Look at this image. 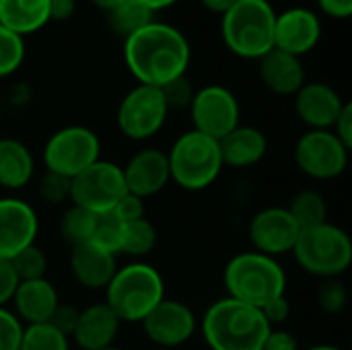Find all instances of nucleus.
Returning a JSON list of instances; mask_svg holds the SVG:
<instances>
[{"mask_svg": "<svg viewBox=\"0 0 352 350\" xmlns=\"http://www.w3.org/2000/svg\"><path fill=\"white\" fill-rule=\"evenodd\" d=\"M192 47L188 37L173 25L153 21L124 39V62L136 85L163 89L188 74Z\"/></svg>", "mask_w": 352, "mask_h": 350, "instance_id": "f257e3e1", "label": "nucleus"}, {"mask_svg": "<svg viewBox=\"0 0 352 350\" xmlns=\"http://www.w3.org/2000/svg\"><path fill=\"white\" fill-rule=\"evenodd\" d=\"M198 330L210 350H260L272 328L258 307L223 297L208 305Z\"/></svg>", "mask_w": 352, "mask_h": 350, "instance_id": "f03ea898", "label": "nucleus"}, {"mask_svg": "<svg viewBox=\"0 0 352 350\" xmlns=\"http://www.w3.org/2000/svg\"><path fill=\"white\" fill-rule=\"evenodd\" d=\"M103 293L122 324H140L167 297L161 272L144 260L118 266Z\"/></svg>", "mask_w": 352, "mask_h": 350, "instance_id": "7ed1b4c3", "label": "nucleus"}, {"mask_svg": "<svg viewBox=\"0 0 352 350\" xmlns=\"http://www.w3.org/2000/svg\"><path fill=\"white\" fill-rule=\"evenodd\" d=\"M227 297L262 309L287 295V272L276 258L248 250L233 256L223 272Z\"/></svg>", "mask_w": 352, "mask_h": 350, "instance_id": "20e7f679", "label": "nucleus"}, {"mask_svg": "<svg viewBox=\"0 0 352 350\" xmlns=\"http://www.w3.org/2000/svg\"><path fill=\"white\" fill-rule=\"evenodd\" d=\"M276 10L270 0H237L221 14V37L231 54L260 60L274 50Z\"/></svg>", "mask_w": 352, "mask_h": 350, "instance_id": "39448f33", "label": "nucleus"}, {"mask_svg": "<svg viewBox=\"0 0 352 350\" xmlns=\"http://www.w3.org/2000/svg\"><path fill=\"white\" fill-rule=\"evenodd\" d=\"M165 153L171 184L186 192H202L210 188L225 169L219 140L196 130L182 132Z\"/></svg>", "mask_w": 352, "mask_h": 350, "instance_id": "423d86ee", "label": "nucleus"}, {"mask_svg": "<svg viewBox=\"0 0 352 350\" xmlns=\"http://www.w3.org/2000/svg\"><path fill=\"white\" fill-rule=\"evenodd\" d=\"M291 256L309 276L320 281L340 278L352 264V239L342 227L326 221L301 229Z\"/></svg>", "mask_w": 352, "mask_h": 350, "instance_id": "0eeeda50", "label": "nucleus"}, {"mask_svg": "<svg viewBox=\"0 0 352 350\" xmlns=\"http://www.w3.org/2000/svg\"><path fill=\"white\" fill-rule=\"evenodd\" d=\"M101 159V138L89 126L72 124L58 128L43 144L41 161L45 171L76 177Z\"/></svg>", "mask_w": 352, "mask_h": 350, "instance_id": "6e6552de", "label": "nucleus"}, {"mask_svg": "<svg viewBox=\"0 0 352 350\" xmlns=\"http://www.w3.org/2000/svg\"><path fill=\"white\" fill-rule=\"evenodd\" d=\"M171 109L159 87L136 85L120 101L116 111V126L122 136L134 142H144L157 136Z\"/></svg>", "mask_w": 352, "mask_h": 350, "instance_id": "1a4fd4ad", "label": "nucleus"}, {"mask_svg": "<svg viewBox=\"0 0 352 350\" xmlns=\"http://www.w3.org/2000/svg\"><path fill=\"white\" fill-rule=\"evenodd\" d=\"M297 169L314 182L338 179L351 161V149L332 130H305L293 149Z\"/></svg>", "mask_w": 352, "mask_h": 350, "instance_id": "9d476101", "label": "nucleus"}, {"mask_svg": "<svg viewBox=\"0 0 352 350\" xmlns=\"http://www.w3.org/2000/svg\"><path fill=\"white\" fill-rule=\"evenodd\" d=\"M126 194V182L122 165L99 159L76 177L70 186V204L80 206L93 215H105L116 208V204Z\"/></svg>", "mask_w": 352, "mask_h": 350, "instance_id": "9b49d317", "label": "nucleus"}, {"mask_svg": "<svg viewBox=\"0 0 352 350\" xmlns=\"http://www.w3.org/2000/svg\"><path fill=\"white\" fill-rule=\"evenodd\" d=\"M188 111L192 118V130L214 140H221L241 124L239 99L223 85H206L194 91Z\"/></svg>", "mask_w": 352, "mask_h": 350, "instance_id": "f8f14e48", "label": "nucleus"}, {"mask_svg": "<svg viewBox=\"0 0 352 350\" xmlns=\"http://www.w3.org/2000/svg\"><path fill=\"white\" fill-rule=\"evenodd\" d=\"M198 324L196 311L188 303L171 297H165L140 322L146 340L159 349H179L188 344L198 332Z\"/></svg>", "mask_w": 352, "mask_h": 350, "instance_id": "ddd939ff", "label": "nucleus"}, {"mask_svg": "<svg viewBox=\"0 0 352 350\" xmlns=\"http://www.w3.org/2000/svg\"><path fill=\"white\" fill-rule=\"evenodd\" d=\"M299 233L301 229L287 206H266L258 210L248 225L252 250L276 260L293 252Z\"/></svg>", "mask_w": 352, "mask_h": 350, "instance_id": "4468645a", "label": "nucleus"}, {"mask_svg": "<svg viewBox=\"0 0 352 350\" xmlns=\"http://www.w3.org/2000/svg\"><path fill=\"white\" fill-rule=\"evenodd\" d=\"M39 217L35 208L16 196L0 198V260H12L25 248L37 243Z\"/></svg>", "mask_w": 352, "mask_h": 350, "instance_id": "2eb2a0df", "label": "nucleus"}, {"mask_svg": "<svg viewBox=\"0 0 352 350\" xmlns=\"http://www.w3.org/2000/svg\"><path fill=\"white\" fill-rule=\"evenodd\" d=\"M322 39V19L316 10L305 6H293L285 12H276L274 23V47L291 56L303 58Z\"/></svg>", "mask_w": 352, "mask_h": 350, "instance_id": "dca6fc26", "label": "nucleus"}, {"mask_svg": "<svg viewBox=\"0 0 352 350\" xmlns=\"http://www.w3.org/2000/svg\"><path fill=\"white\" fill-rule=\"evenodd\" d=\"M122 173L126 182V192L142 200L155 198L171 184L167 153L155 146H144L136 151L126 161V165H122Z\"/></svg>", "mask_w": 352, "mask_h": 350, "instance_id": "f3484780", "label": "nucleus"}, {"mask_svg": "<svg viewBox=\"0 0 352 350\" xmlns=\"http://www.w3.org/2000/svg\"><path fill=\"white\" fill-rule=\"evenodd\" d=\"M346 101L328 83H305L293 97L295 116L307 130H332Z\"/></svg>", "mask_w": 352, "mask_h": 350, "instance_id": "a211bd4d", "label": "nucleus"}, {"mask_svg": "<svg viewBox=\"0 0 352 350\" xmlns=\"http://www.w3.org/2000/svg\"><path fill=\"white\" fill-rule=\"evenodd\" d=\"M60 303L62 301L56 285L45 276L35 281H21L8 307L23 326H35L47 324Z\"/></svg>", "mask_w": 352, "mask_h": 350, "instance_id": "6ab92c4d", "label": "nucleus"}, {"mask_svg": "<svg viewBox=\"0 0 352 350\" xmlns=\"http://www.w3.org/2000/svg\"><path fill=\"white\" fill-rule=\"evenodd\" d=\"M258 76L264 89L276 97H295L307 83L303 60L276 47L258 60Z\"/></svg>", "mask_w": 352, "mask_h": 350, "instance_id": "aec40b11", "label": "nucleus"}, {"mask_svg": "<svg viewBox=\"0 0 352 350\" xmlns=\"http://www.w3.org/2000/svg\"><path fill=\"white\" fill-rule=\"evenodd\" d=\"M122 322L109 309L105 301L91 303L80 309L76 328L70 336V342L80 350H101L113 347L120 334Z\"/></svg>", "mask_w": 352, "mask_h": 350, "instance_id": "412c9836", "label": "nucleus"}, {"mask_svg": "<svg viewBox=\"0 0 352 350\" xmlns=\"http://www.w3.org/2000/svg\"><path fill=\"white\" fill-rule=\"evenodd\" d=\"M68 268L78 287L87 291H105L118 270V256L93 243H85L70 250Z\"/></svg>", "mask_w": 352, "mask_h": 350, "instance_id": "4be33fe9", "label": "nucleus"}, {"mask_svg": "<svg viewBox=\"0 0 352 350\" xmlns=\"http://www.w3.org/2000/svg\"><path fill=\"white\" fill-rule=\"evenodd\" d=\"M219 146L225 167L250 169L268 155V136L256 126L239 124L219 140Z\"/></svg>", "mask_w": 352, "mask_h": 350, "instance_id": "5701e85b", "label": "nucleus"}, {"mask_svg": "<svg viewBox=\"0 0 352 350\" xmlns=\"http://www.w3.org/2000/svg\"><path fill=\"white\" fill-rule=\"evenodd\" d=\"M35 177V157L19 138H0V188L19 192Z\"/></svg>", "mask_w": 352, "mask_h": 350, "instance_id": "b1692460", "label": "nucleus"}, {"mask_svg": "<svg viewBox=\"0 0 352 350\" xmlns=\"http://www.w3.org/2000/svg\"><path fill=\"white\" fill-rule=\"evenodd\" d=\"M50 23V0H0V25L27 37Z\"/></svg>", "mask_w": 352, "mask_h": 350, "instance_id": "393cba45", "label": "nucleus"}, {"mask_svg": "<svg viewBox=\"0 0 352 350\" xmlns=\"http://www.w3.org/2000/svg\"><path fill=\"white\" fill-rule=\"evenodd\" d=\"M107 14V23L109 29L124 41L128 37H132L134 33H138L140 29H144L146 25H151L155 19V10H151L144 2L140 0H126L120 6H116L113 10L105 12Z\"/></svg>", "mask_w": 352, "mask_h": 350, "instance_id": "a878e982", "label": "nucleus"}, {"mask_svg": "<svg viewBox=\"0 0 352 350\" xmlns=\"http://www.w3.org/2000/svg\"><path fill=\"white\" fill-rule=\"evenodd\" d=\"M287 210L291 212V217L295 219L299 229H309V227H316V225L330 221L328 219V215H330L328 200L320 190H314V188L299 190L291 198Z\"/></svg>", "mask_w": 352, "mask_h": 350, "instance_id": "bb28decb", "label": "nucleus"}, {"mask_svg": "<svg viewBox=\"0 0 352 350\" xmlns=\"http://www.w3.org/2000/svg\"><path fill=\"white\" fill-rule=\"evenodd\" d=\"M157 241H159V231L148 217L124 223V237H122L120 256L142 260L157 248Z\"/></svg>", "mask_w": 352, "mask_h": 350, "instance_id": "cd10ccee", "label": "nucleus"}, {"mask_svg": "<svg viewBox=\"0 0 352 350\" xmlns=\"http://www.w3.org/2000/svg\"><path fill=\"white\" fill-rule=\"evenodd\" d=\"M95 221H97V215L85 210L80 206L70 204L62 212L60 223H58V231H60L62 241L70 250L89 243L91 241V235H93V229H95Z\"/></svg>", "mask_w": 352, "mask_h": 350, "instance_id": "c85d7f7f", "label": "nucleus"}, {"mask_svg": "<svg viewBox=\"0 0 352 350\" xmlns=\"http://www.w3.org/2000/svg\"><path fill=\"white\" fill-rule=\"evenodd\" d=\"M70 338L47 322L25 326L19 350H70Z\"/></svg>", "mask_w": 352, "mask_h": 350, "instance_id": "c756f323", "label": "nucleus"}, {"mask_svg": "<svg viewBox=\"0 0 352 350\" xmlns=\"http://www.w3.org/2000/svg\"><path fill=\"white\" fill-rule=\"evenodd\" d=\"M122 237H124V221H120L113 212L97 215L95 229H93L89 243H93L113 256H120Z\"/></svg>", "mask_w": 352, "mask_h": 350, "instance_id": "7c9ffc66", "label": "nucleus"}, {"mask_svg": "<svg viewBox=\"0 0 352 350\" xmlns=\"http://www.w3.org/2000/svg\"><path fill=\"white\" fill-rule=\"evenodd\" d=\"M8 262H10L19 283L21 281H35V278H45L47 276V256H45L43 248H39L37 243L25 248L23 252H19Z\"/></svg>", "mask_w": 352, "mask_h": 350, "instance_id": "2f4dec72", "label": "nucleus"}, {"mask_svg": "<svg viewBox=\"0 0 352 350\" xmlns=\"http://www.w3.org/2000/svg\"><path fill=\"white\" fill-rule=\"evenodd\" d=\"M25 56H27L25 37L0 25V78L14 74L23 66Z\"/></svg>", "mask_w": 352, "mask_h": 350, "instance_id": "473e14b6", "label": "nucleus"}, {"mask_svg": "<svg viewBox=\"0 0 352 350\" xmlns=\"http://www.w3.org/2000/svg\"><path fill=\"white\" fill-rule=\"evenodd\" d=\"M316 303L326 316H340L349 305V289L340 278L320 281L316 289Z\"/></svg>", "mask_w": 352, "mask_h": 350, "instance_id": "72a5a7b5", "label": "nucleus"}, {"mask_svg": "<svg viewBox=\"0 0 352 350\" xmlns=\"http://www.w3.org/2000/svg\"><path fill=\"white\" fill-rule=\"evenodd\" d=\"M70 186H72V179L52 173V171H43V175L39 177V184H37V192L45 204L62 206V204L70 202Z\"/></svg>", "mask_w": 352, "mask_h": 350, "instance_id": "f704fd0d", "label": "nucleus"}, {"mask_svg": "<svg viewBox=\"0 0 352 350\" xmlns=\"http://www.w3.org/2000/svg\"><path fill=\"white\" fill-rule=\"evenodd\" d=\"M23 328L10 307H0V350H19Z\"/></svg>", "mask_w": 352, "mask_h": 350, "instance_id": "c9c22d12", "label": "nucleus"}, {"mask_svg": "<svg viewBox=\"0 0 352 350\" xmlns=\"http://www.w3.org/2000/svg\"><path fill=\"white\" fill-rule=\"evenodd\" d=\"M161 91H163V95L167 99L169 109H188L196 89L192 87V83L188 80V74H186V76H182V78L165 85Z\"/></svg>", "mask_w": 352, "mask_h": 350, "instance_id": "e433bc0d", "label": "nucleus"}, {"mask_svg": "<svg viewBox=\"0 0 352 350\" xmlns=\"http://www.w3.org/2000/svg\"><path fill=\"white\" fill-rule=\"evenodd\" d=\"M120 221L124 223H130V221H136V219H142L146 217V204L142 198L134 196V194H124L122 200L116 204V208L111 210Z\"/></svg>", "mask_w": 352, "mask_h": 350, "instance_id": "4c0bfd02", "label": "nucleus"}, {"mask_svg": "<svg viewBox=\"0 0 352 350\" xmlns=\"http://www.w3.org/2000/svg\"><path fill=\"white\" fill-rule=\"evenodd\" d=\"M260 311L270 328H283V324H287L291 318V301L287 299V295H283L266 303Z\"/></svg>", "mask_w": 352, "mask_h": 350, "instance_id": "58836bf2", "label": "nucleus"}, {"mask_svg": "<svg viewBox=\"0 0 352 350\" xmlns=\"http://www.w3.org/2000/svg\"><path fill=\"white\" fill-rule=\"evenodd\" d=\"M260 350H301L297 336L285 328H272L264 338Z\"/></svg>", "mask_w": 352, "mask_h": 350, "instance_id": "ea45409f", "label": "nucleus"}, {"mask_svg": "<svg viewBox=\"0 0 352 350\" xmlns=\"http://www.w3.org/2000/svg\"><path fill=\"white\" fill-rule=\"evenodd\" d=\"M78 314H80V309H78V307H74V305H66V303H60V305H58V309H56V314H54V318L50 320V324H52L54 328H58L62 334H66V336L70 338V336H72V332H74V328H76Z\"/></svg>", "mask_w": 352, "mask_h": 350, "instance_id": "a19ab883", "label": "nucleus"}, {"mask_svg": "<svg viewBox=\"0 0 352 350\" xmlns=\"http://www.w3.org/2000/svg\"><path fill=\"white\" fill-rule=\"evenodd\" d=\"M19 287V278L8 260H0V307H8Z\"/></svg>", "mask_w": 352, "mask_h": 350, "instance_id": "79ce46f5", "label": "nucleus"}, {"mask_svg": "<svg viewBox=\"0 0 352 350\" xmlns=\"http://www.w3.org/2000/svg\"><path fill=\"white\" fill-rule=\"evenodd\" d=\"M332 132L338 136V140L342 144H346L349 149H352V103L346 101V105L342 107L338 120L332 126Z\"/></svg>", "mask_w": 352, "mask_h": 350, "instance_id": "37998d69", "label": "nucleus"}, {"mask_svg": "<svg viewBox=\"0 0 352 350\" xmlns=\"http://www.w3.org/2000/svg\"><path fill=\"white\" fill-rule=\"evenodd\" d=\"M318 6L324 14L332 19L352 17V0H318Z\"/></svg>", "mask_w": 352, "mask_h": 350, "instance_id": "c03bdc74", "label": "nucleus"}, {"mask_svg": "<svg viewBox=\"0 0 352 350\" xmlns=\"http://www.w3.org/2000/svg\"><path fill=\"white\" fill-rule=\"evenodd\" d=\"M76 10V0H50V21H68Z\"/></svg>", "mask_w": 352, "mask_h": 350, "instance_id": "a18cd8bd", "label": "nucleus"}, {"mask_svg": "<svg viewBox=\"0 0 352 350\" xmlns=\"http://www.w3.org/2000/svg\"><path fill=\"white\" fill-rule=\"evenodd\" d=\"M206 10H210V12H214V14H223V12H227L237 0H198Z\"/></svg>", "mask_w": 352, "mask_h": 350, "instance_id": "49530a36", "label": "nucleus"}, {"mask_svg": "<svg viewBox=\"0 0 352 350\" xmlns=\"http://www.w3.org/2000/svg\"><path fill=\"white\" fill-rule=\"evenodd\" d=\"M140 2H144L151 10H155V12H159V10H163V8H169V6H173L177 0H140Z\"/></svg>", "mask_w": 352, "mask_h": 350, "instance_id": "de8ad7c7", "label": "nucleus"}, {"mask_svg": "<svg viewBox=\"0 0 352 350\" xmlns=\"http://www.w3.org/2000/svg\"><path fill=\"white\" fill-rule=\"evenodd\" d=\"M99 10H103V12H109V10H113L116 6H120L122 2H126V0H91Z\"/></svg>", "mask_w": 352, "mask_h": 350, "instance_id": "09e8293b", "label": "nucleus"}, {"mask_svg": "<svg viewBox=\"0 0 352 350\" xmlns=\"http://www.w3.org/2000/svg\"><path fill=\"white\" fill-rule=\"evenodd\" d=\"M301 350H344V349H340V347H336V344H314V347H307V349H301Z\"/></svg>", "mask_w": 352, "mask_h": 350, "instance_id": "8fccbe9b", "label": "nucleus"}, {"mask_svg": "<svg viewBox=\"0 0 352 350\" xmlns=\"http://www.w3.org/2000/svg\"><path fill=\"white\" fill-rule=\"evenodd\" d=\"M101 350H122V349H118V347H109V349H101Z\"/></svg>", "mask_w": 352, "mask_h": 350, "instance_id": "3c124183", "label": "nucleus"}]
</instances>
